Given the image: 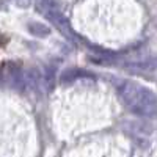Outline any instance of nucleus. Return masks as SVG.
<instances>
[{
  "label": "nucleus",
  "mask_w": 157,
  "mask_h": 157,
  "mask_svg": "<svg viewBox=\"0 0 157 157\" xmlns=\"http://www.w3.org/2000/svg\"><path fill=\"white\" fill-rule=\"evenodd\" d=\"M118 94L132 113L143 118H154L157 115V96L149 88L121 80L118 83Z\"/></svg>",
  "instance_id": "nucleus-1"
},
{
  "label": "nucleus",
  "mask_w": 157,
  "mask_h": 157,
  "mask_svg": "<svg viewBox=\"0 0 157 157\" xmlns=\"http://www.w3.org/2000/svg\"><path fill=\"white\" fill-rule=\"evenodd\" d=\"M5 78L10 83V86H13L17 91H25L27 88V78L22 71V68L16 63H8L5 66Z\"/></svg>",
  "instance_id": "nucleus-2"
},
{
  "label": "nucleus",
  "mask_w": 157,
  "mask_h": 157,
  "mask_svg": "<svg viewBox=\"0 0 157 157\" xmlns=\"http://www.w3.org/2000/svg\"><path fill=\"white\" fill-rule=\"evenodd\" d=\"M25 78H27V86H30L33 91H39L44 86L43 82V75L39 74V71L36 68H32L25 72Z\"/></svg>",
  "instance_id": "nucleus-3"
},
{
  "label": "nucleus",
  "mask_w": 157,
  "mask_h": 157,
  "mask_svg": "<svg viewBox=\"0 0 157 157\" xmlns=\"http://www.w3.org/2000/svg\"><path fill=\"white\" fill-rule=\"evenodd\" d=\"M129 68L134 69V71H140V72L154 71V69H157V57L146 58V60H140V61H134V63L129 64Z\"/></svg>",
  "instance_id": "nucleus-4"
},
{
  "label": "nucleus",
  "mask_w": 157,
  "mask_h": 157,
  "mask_svg": "<svg viewBox=\"0 0 157 157\" xmlns=\"http://www.w3.org/2000/svg\"><path fill=\"white\" fill-rule=\"evenodd\" d=\"M93 77L90 72H86V71H83V69H77V68H71V69H66L63 74H61V77H60V80H61V83H68V82H74V80H77V78H80V77Z\"/></svg>",
  "instance_id": "nucleus-5"
},
{
  "label": "nucleus",
  "mask_w": 157,
  "mask_h": 157,
  "mask_svg": "<svg viewBox=\"0 0 157 157\" xmlns=\"http://www.w3.org/2000/svg\"><path fill=\"white\" fill-rule=\"evenodd\" d=\"M43 82H44V90L47 91V93H52L54 88H55V83H57V74H55L54 66H47L44 69Z\"/></svg>",
  "instance_id": "nucleus-6"
},
{
  "label": "nucleus",
  "mask_w": 157,
  "mask_h": 157,
  "mask_svg": "<svg viewBox=\"0 0 157 157\" xmlns=\"http://www.w3.org/2000/svg\"><path fill=\"white\" fill-rule=\"evenodd\" d=\"M29 30H30L32 35L39 36V38L50 35V29L47 27V25L41 24V22H30V24H29Z\"/></svg>",
  "instance_id": "nucleus-7"
}]
</instances>
